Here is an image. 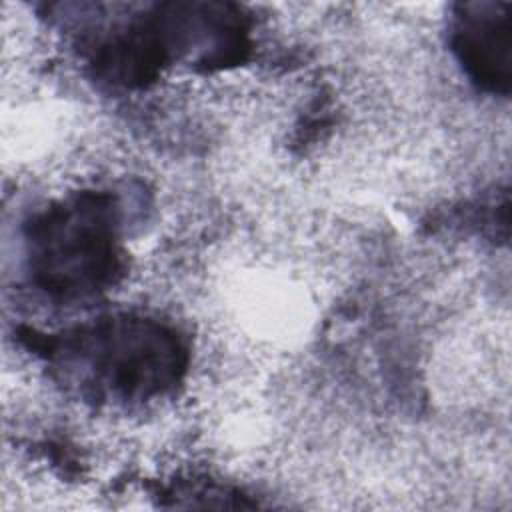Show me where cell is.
Segmentation results:
<instances>
[{
	"label": "cell",
	"instance_id": "obj_1",
	"mask_svg": "<svg viewBox=\"0 0 512 512\" xmlns=\"http://www.w3.org/2000/svg\"><path fill=\"white\" fill-rule=\"evenodd\" d=\"M510 4H468L458 16L456 48L462 62L486 84L508 82Z\"/></svg>",
	"mask_w": 512,
	"mask_h": 512
}]
</instances>
